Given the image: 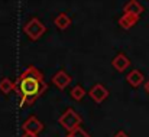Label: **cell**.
<instances>
[{
	"instance_id": "5bb4252c",
	"label": "cell",
	"mask_w": 149,
	"mask_h": 137,
	"mask_svg": "<svg viewBox=\"0 0 149 137\" xmlns=\"http://www.w3.org/2000/svg\"><path fill=\"white\" fill-rule=\"evenodd\" d=\"M71 134H72L74 137H91L88 133H87V131H84L81 127H77V129H75V130L71 133Z\"/></svg>"
},
{
	"instance_id": "ac0fdd59",
	"label": "cell",
	"mask_w": 149,
	"mask_h": 137,
	"mask_svg": "<svg viewBox=\"0 0 149 137\" xmlns=\"http://www.w3.org/2000/svg\"><path fill=\"white\" fill-rule=\"evenodd\" d=\"M67 137H74V136H72V134H71V133H70V134H68V136H67Z\"/></svg>"
},
{
	"instance_id": "9c48e42d",
	"label": "cell",
	"mask_w": 149,
	"mask_h": 137,
	"mask_svg": "<svg viewBox=\"0 0 149 137\" xmlns=\"http://www.w3.org/2000/svg\"><path fill=\"white\" fill-rule=\"evenodd\" d=\"M126 81L130 84V87L138 88V87L142 85V82L145 81V77H143V74H142L139 69H133V71H130V72L126 75Z\"/></svg>"
},
{
	"instance_id": "30bf717a",
	"label": "cell",
	"mask_w": 149,
	"mask_h": 137,
	"mask_svg": "<svg viewBox=\"0 0 149 137\" xmlns=\"http://www.w3.org/2000/svg\"><path fill=\"white\" fill-rule=\"evenodd\" d=\"M138 20H139L138 16L130 15V13H123L122 17L119 19V26L123 28V29H130V28H133L138 23Z\"/></svg>"
},
{
	"instance_id": "6da1fadb",
	"label": "cell",
	"mask_w": 149,
	"mask_h": 137,
	"mask_svg": "<svg viewBox=\"0 0 149 137\" xmlns=\"http://www.w3.org/2000/svg\"><path fill=\"white\" fill-rule=\"evenodd\" d=\"M15 91L20 97L22 105H32L44 92L47 91V82L44 74L33 65L28 66L16 80Z\"/></svg>"
},
{
	"instance_id": "8992f818",
	"label": "cell",
	"mask_w": 149,
	"mask_h": 137,
	"mask_svg": "<svg viewBox=\"0 0 149 137\" xmlns=\"http://www.w3.org/2000/svg\"><path fill=\"white\" fill-rule=\"evenodd\" d=\"M23 131H31V133H36V134H39L42 130H44V124H42V121H39L36 117H29L25 123H23Z\"/></svg>"
},
{
	"instance_id": "52a82bcc",
	"label": "cell",
	"mask_w": 149,
	"mask_h": 137,
	"mask_svg": "<svg viewBox=\"0 0 149 137\" xmlns=\"http://www.w3.org/2000/svg\"><path fill=\"white\" fill-rule=\"evenodd\" d=\"M111 65H113V68H114L116 71L123 72L125 69H127V68H129V65H130V59H129L125 53H117V55L113 58Z\"/></svg>"
},
{
	"instance_id": "2e32d148",
	"label": "cell",
	"mask_w": 149,
	"mask_h": 137,
	"mask_svg": "<svg viewBox=\"0 0 149 137\" xmlns=\"http://www.w3.org/2000/svg\"><path fill=\"white\" fill-rule=\"evenodd\" d=\"M114 137H129V136H127L125 131H119V133H116V134H114Z\"/></svg>"
},
{
	"instance_id": "e0dca14e",
	"label": "cell",
	"mask_w": 149,
	"mask_h": 137,
	"mask_svg": "<svg viewBox=\"0 0 149 137\" xmlns=\"http://www.w3.org/2000/svg\"><path fill=\"white\" fill-rule=\"evenodd\" d=\"M145 91L149 94V80L146 81V82H145Z\"/></svg>"
},
{
	"instance_id": "3957f363",
	"label": "cell",
	"mask_w": 149,
	"mask_h": 137,
	"mask_svg": "<svg viewBox=\"0 0 149 137\" xmlns=\"http://www.w3.org/2000/svg\"><path fill=\"white\" fill-rule=\"evenodd\" d=\"M81 117L72 110V108H67L65 111H64V114L58 118V123L67 130V131H70V133H72L77 127H80V124H81Z\"/></svg>"
},
{
	"instance_id": "8fae6325",
	"label": "cell",
	"mask_w": 149,
	"mask_h": 137,
	"mask_svg": "<svg viewBox=\"0 0 149 137\" xmlns=\"http://www.w3.org/2000/svg\"><path fill=\"white\" fill-rule=\"evenodd\" d=\"M54 23H55V26H56L58 29L65 30L67 28H70V25H71V19H70V16H68L67 13H59V15L55 17Z\"/></svg>"
},
{
	"instance_id": "5b68a950",
	"label": "cell",
	"mask_w": 149,
	"mask_h": 137,
	"mask_svg": "<svg viewBox=\"0 0 149 137\" xmlns=\"http://www.w3.org/2000/svg\"><path fill=\"white\" fill-rule=\"evenodd\" d=\"M88 95H90V98H91L96 104H101V102L109 97V91H107L101 84H96V85H93L91 90L88 91Z\"/></svg>"
},
{
	"instance_id": "ba28073f",
	"label": "cell",
	"mask_w": 149,
	"mask_h": 137,
	"mask_svg": "<svg viewBox=\"0 0 149 137\" xmlns=\"http://www.w3.org/2000/svg\"><path fill=\"white\" fill-rule=\"evenodd\" d=\"M143 6L138 1V0H129L127 3H125L123 6V13H130V15H135V16H141L143 13Z\"/></svg>"
},
{
	"instance_id": "4fadbf2b",
	"label": "cell",
	"mask_w": 149,
	"mask_h": 137,
	"mask_svg": "<svg viewBox=\"0 0 149 137\" xmlns=\"http://www.w3.org/2000/svg\"><path fill=\"white\" fill-rule=\"evenodd\" d=\"M86 90L81 87V85H75L72 90H71V98L75 100V101H81L84 97H86Z\"/></svg>"
},
{
	"instance_id": "277c9868",
	"label": "cell",
	"mask_w": 149,
	"mask_h": 137,
	"mask_svg": "<svg viewBox=\"0 0 149 137\" xmlns=\"http://www.w3.org/2000/svg\"><path fill=\"white\" fill-rule=\"evenodd\" d=\"M71 81H72V78H71L64 69L58 71V72L52 77V84H54L58 90H64V88H67V87L71 84Z\"/></svg>"
},
{
	"instance_id": "9a60e30c",
	"label": "cell",
	"mask_w": 149,
	"mask_h": 137,
	"mask_svg": "<svg viewBox=\"0 0 149 137\" xmlns=\"http://www.w3.org/2000/svg\"><path fill=\"white\" fill-rule=\"evenodd\" d=\"M22 137H38L36 133H31V131H23Z\"/></svg>"
},
{
	"instance_id": "7a4b0ae2",
	"label": "cell",
	"mask_w": 149,
	"mask_h": 137,
	"mask_svg": "<svg viewBox=\"0 0 149 137\" xmlns=\"http://www.w3.org/2000/svg\"><path fill=\"white\" fill-rule=\"evenodd\" d=\"M23 32H25V35H26L31 41H38V39L47 32V28H45V25H44L38 17H32V19H29V20L25 23Z\"/></svg>"
},
{
	"instance_id": "7c38bea8",
	"label": "cell",
	"mask_w": 149,
	"mask_h": 137,
	"mask_svg": "<svg viewBox=\"0 0 149 137\" xmlns=\"http://www.w3.org/2000/svg\"><path fill=\"white\" fill-rule=\"evenodd\" d=\"M13 90H15V82L12 80H9V78L0 80V91L3 92L4 95H7L9 92L13 91Z\"/></svg>"
}]
</instances>
